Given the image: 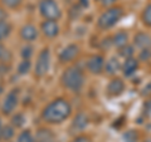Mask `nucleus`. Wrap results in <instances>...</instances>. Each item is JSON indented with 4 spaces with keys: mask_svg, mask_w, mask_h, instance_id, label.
Masks as SVG:
<instances>
[{
    "mask_svg": "<svg viewBox=\"0 0 151 142\" xmlns=\"http://www.w3.org/2000/svg\"><path fill=\"white\" fill-rule=\"evenodd\" d=\"M72 107L63 98L52 101L42 112V118L48 123H60L70 116Z\"/></svg>",
    "mask_w": 151,
    "mask_h": 142,
    "instance_id": "obj_1",
    "label": "nucleus"
},
{
    "mask_svg": "<svg viewBox=\"0 0 151 142\" xmlns=\"http://www.w3.org/2000/svg\"><path fill=\"white\" fill-rule=\"evenodd\" d=\"M60 80L65 88L70 89V91H79L84 83V75L79 68L70 67L64 70Z\"/></svg>",
    "mask_w": 151,
    "mask_h": 142,
    "instance_id": "obj_2",
    "label": "nucleus"
},
{
    "mask_svg": "<svg viewBox=\"0 0 151 142\" xmlns=\"http://www.w3.org/2000/svg\"><path fill=\"white\" fill-rule=\"evenodd\" d=\"M122 9L121 8H110L106 11L101 14L98 18V27L102 29H108L119 23V20L122 18Z\"/></svg>",
    "mask_w": 151,
    "mask_h": 142,
    "instance_id": "obj_3",
    "label": "nucleus"
},
{
    "mask_svg": "<svg viewBox=\"0 0 151 142\" xmlns=\"http://www.w3.org/2000/svg\"><path fill=\"white\" fill-rule=\"evenodd\" d=\"M39 10L47 20H58L62 15L58 4L54 0H42L39 4Z\"/></svg>",
    "mask_w": 151,
    "mask_h": 142,
    "instance_id": "obj_4",
    "label": "nucleus"
},
{
    "mask_svg": "<svg viewBox=\"0 0 151 142\" xmlns=\"http://www.w3.org/2000/svg\"><path fill=\"white\" fill-rule=\"evenodd\" d=\"M49 64H50V54L48 49H43L38 55V60L35 64V75L37 77H43L47 74L49 69Z\"/></svg>",
    "mask_w": 151,
    "mask_h": 142,
    "instance_id": "obj_5",
    "label": "nucleus"
},
{
    "mask_svg": "<svg viewBox=\"0 0 151 142\" xmlns=\"http://www.w3.org/2000/svg\"><path fill=\"white\" fill-rule=\"evenodd\" d=\"M18 105V91L17 89H13L12 92H9L6 94L5 99H4L3 103V113L4 115H10L14 111V108Z\"/></svg>",
    "mask_w": 151,
    "mask_h": 142,
    "instance_id": "obj_6",
    "label": "nucleus"
},
{
    "mask_svg": "<svg viewBox=\"0 0 151 142\" xmlns=\"http://www.w3.org/2000/svg\"><path fill=\"white\" fill-rule=\"evenodd\" d=\"M103 67H105V60H103L102 55H92L87 62V68L93 74H100L103 70Z\"/></svg>",
    "mask_w": 151,
    "mask_h": 142,
    "instance_id": "obj_7",
    "label": "nucleus"
},
{
    "mask_svg": "<svg viewBox=\"0 0 151 142\" xmlns=\"http://www.w3.org/2000/svg\"><path fill=\"white\" fill-rule=\"evenodd\" d=\"M78 55V47L76 44H69L60 52L59 54V60L62 63H67V62H72V60Z\"/></svg>",
    "mask_w": 151,
    "mask_h": 142,
    "instance_id": "obj_8",
    "label": "nucleus"
},
{
    "mask_svg": "<svg viewBox=\"0 0 151 142\" xmlns=\"http://www.w3.org/2000/svg\"><path fill=\"white\" fill-rule=\"evenodd\" d=\"M124 89H125V83L122 82L120 78H115L108 83L107 93H108V96H111V97H117L124 92Z\"/></svg>",
    "mask_w": 151,
    "mask_h": 142,
    "instance_id": "obj_9",
    "label": "nucleus"
},
{
    "mask_svg": "<svg viewBox=\"0 0 151 142\" xmlns=\"http://www.w3.org/2000/svg\"><path fill=\"white\" fill-rule=\"evenodd\" d=\"M42 32L43 34L48 38H54L58 35L59 33V27L57 24L55 20H45L44 23H42Z\"/></svg>",
    "mask_w": 151,
    "mask_h": 142,
    "instance_id": "obj_10",
    "label": "nucleus"
},
{
    "mask_svg": "<svg viewBox=\"0 0 151 142\" xmlns=\"http://www.w3.org/2000/svg\"><path fill=\"white\" fill-rule=\"evenodd\" d=\"M87 125H88V118H87V116L84 115V113H78L77 116H76V118L73 120V122H72V131H74V132H81V131H83L84 128L87 127Z\"/></svg>",
    "mask_w": 151,
    "mask_h": 142,
    "instance_id": "obj_11",
    "label": "nucleus"
},
{
    "mask_svg": "<svg viewBox=\"0 0 151 142\" xmlns=\"http://www.w3.org/2000/svg\"><path fill=\"white\" fill-rule=\"evenodd\" d=\"M20 37H22V39H24L27 42H32V40H34L35 38L38 37V30H37V28L34 25H32V24H27L24 25L20 29Z\"/></svg>",
    "mask_w": 151,
    "mask_h": 142,
    "instance_id": "obj_12",
    "label": "nucleus"
},
{
    "mask_svg": "<svg viewBox=\"0 0 151 142\" xmlns=\"http://www.w3.org/2000/svg\"><path fill=\"white\" fill-rule=\"evenodd\" d=\"M135 45L141 49H150L151 48V37L145 33H139L135 37Z\"/></svg>",
    "mask_w": 151,
    "mask_h": 142,
    "instance_id": "obj_13",
    "label": "nucleus"
},
{
    "mask_svg": "<svg viewBox=\"0 0 151 142\" xmlns=\"http://www.w3.org/2000/svg\"><path fill=\"white\" fill-rule=\"evenodd\" d=\"M137 68H139V62L137 60L134 59V58H127L122 69H124V74L127 75V77H130V75H132L136 72V69Z\"/></svg>",
    "mask_w": 151,
    "mask_h": 142,
    "instance_id": "obj_14",
    "label": "nucleus"
},
{
    "mask_svg": "<svg viewBox=\"0 0 151 142\" xmlns=\"http://www.w3.org/2000/svg\"><path fill=\"white\" fill-rule=\"evenodd\" d=\"M53 140H54V135L50 132V130L42 128L37 132L35 142H53Z\"/></svg>",
    "mask_w": 151,
    "mask_h": 142,
    "instance_id": "obj_15",
    "label": "nucleus"
},
{
    "mask_svg": "<svg viewBox=\"0 0 151 142\" xmlns=\"http://www.w3.org/2000/svg\"><path fill=\"white\" fill-rule=\"evenodd\" d=\"M113 44L119 48L127 45V34L125 32H119L117 34L113 37Z\"/></svg>",
    "mask_w": 151,
    "mask_h": 142,
    "instance_id": "obj_16",
    "label": "nucleus"
},
{
    "mask_svg": "<svg viewBox=\"0 0 151 142\" xmlns=\"http://www.w3.org/2000/svg\"><path fill=\"white\" fill-rule=\"evenodd\" d=\"M120 69V62L116 58H111L106 63V72L108 74H115L116 72H119Z\"/></svg>",
    "mask_w": 151,
    "mask_h": 142,
    "instance_id": "obj_17",
    "label": "nucleus"
},
{
    "mask_svg": "<svg viewBox=\"0 0 151 142\" xmlns=\"http://www.w3.org/2000/svg\"><path fill=\"white\" fill-rule=\"evenodd\" d=\"M10 33V25L5 22H0V42H1L4 38H6Z\"/></svg>",
    "mask_w": 151,
    "mask_h": 142,
    "instance_id": "obj_18",
    "label": "nucleus"
},
{
    "mask_svg": "<svg viewBox=\"0 0 151 142\" xmlns=\"http://www.w3.org/2000/svg\"><path fill=\"white\" fill-rule=\"evenodd\" d=\"M18 142H34V137L32 136L30 131H23L18 137Z\"/></svg>",
    "mask_w": 151,
    "mask_h": 142,
    "instance_id": "obj_19",
    "label": "nucleus"
},
{
    "mask_svg": "<svg viewBox=\"0 0 151 142\" xmlns=\"http://www.w3.org/2000/svg\"><path fill=\"white\" fill-rule=\"evenodd\" d=\"M29 69H30V62H29V59H24L20 64H19L18 73L19 74H25V73L29 72Z\"/></svg>",
    "mask_w": 151,
    "mask_h": 142,
    "instance_id": "obj_20",
    "label": "nucleus"
},
{
    "mask_svg": "<svg viewBox=\"0 0 151 142\" xmlns=\"http://www.w3.org/2000/svg\"><path fill=\"white\" fill-rule=\"evenodd\" d=\"M142 20L146 25L151 27V4L145 8V10L142 13Z\"/></svg>",
    "mask_w": 151,
    "mask_h": 142,
    "instance_id": "obj_21",
    "label": "nucleus"
},
{
    "mask_svg": "<svg viewBox=\"0 0 151 142\" xmlns=\"http://www.w3.org/2000/svg\"><path fill=\"white\" fill-rule=\"evenodd\" d=\"M124 140H125V142H137L139 136H137V133H136L135 131L130 130L124 135Z\"/></svg>",
    "mask_w": 151,
    "mask_h": 142,
    "instance_id": "obj_22",
    "label": "nucleus"
},
{
    "mask_svg": "<svg viewBox=\"0 0 151 142\" xmlns=\"http://www.w3.org/2000/svg\"><path fill=\"white\" fill-rule=\"evenodd\" d=\"M13 135H14L13 127H10V126L3 127V131H1V138H3V140H9V138H12Z\"/></svg>",
    "mask_w": 151,
    "mask_h": 142,
    "instance_id": "obj_23",
    "label": "nucleus"
},
{
    "mask_svg": "<svg viewBox=\"0 0 151 142\" xmlns=\"http://www.w3.org/2000/svg\"><path fill=\"white\" fill-rule=\"evenodd\" d=\"M12 122H13V125L15 127H20V126L24 125L25 118H24V116H23L22 113H18V115H15L12 118Z\"/></svg>",
    "mask_w": 151,
    "mask_h": 142,
    "instance_id": "obj_24",
    "label": "nucleus"
},
{
    "mask_svg": "<svg viewBox=\"0 0 151 142\" xmlns=\"http://www.w3.org/2000/svg\"><path fill=\"white\" fill-rule=\"evenodd\" d=\"M120 54L122 57H125V58H131V55L134 54V49H132V47H129V45H125L122 47V48H120Z\"/></svg>",
    "mask_w": 151,
    "mask_h": 142,
    "instance_id": "obj_25",
    "label": "nucleus"
},
{
    "mask_svg": "<svg viewBox=\"0 0 151 142\" xmlns=\"http://www.w3.org/2000/svg\"><path fill=\"white\" fill-rule=\"evenodd\" d=\"M3 4L8 8H18L22 4V0H1Z\"/></svg>",
    "mask_w": 151,
    "mask_h": 142,
    "instance_id": "obj_26",
    "label": "nucleus"
},
{
    "mask_svg": "<svg viewBox=\"0 0 151 142\" xmlns=\"http://www.w3.org/2000/svg\"><path fill=\"white\" fill-rule=\"evenodd\" d=\"M9 58H10V54H9L6 48L3 45H0V60H1V62H5V60H8Z\"/></svg>",
    "mask_w": 151,
    "mask_h": 142,
    "instance_id": "obj_27",
    "label": "nucleus"
},
{
    "mask_svg": "<svg viewBox=\"0 0 151 142\" xmlns=\"http://www.w3.org/2000/svg\"><path fill=\"white\" fill-rule=\"evenodd\" d=\"M33 54V50H32V47H24L22 49V57L23 59H29Z\"/></svg>",
    "mask_w": 151,
    "mask_h": 142,
    "instance_id": "obj_28",
    "label": "nucleus"
},
{
    "mask_svg": "<svg viewBox=\"0 0 151 142\" xmlns=\"http://www.w3.org/2000/svg\"><path fill=\"white\" fill-rule=\"evenodd\" d=\"M72 142H92V141L86 136H78V137H76Z\"/></svg>",
    "mask_w": 151,
    "mask_h": 142,
    "instance_id": "obj_29",
    "label": "nucleus"
},
{
    "mask_svg": "<svg viewBox=\"0 0 151 142\" xmlns=\"http://www.w3.org/2000/svg\"><path fill=\"white\" fill-rule=\"evenodd\" d=\"M5 18H6V13L1 8H0V22H4V20H5Z\"/></svg>",
    "mask_w": 151,
    "mask_h": 142,
    "instance_id": "obj_30",
    "label": "nucleus"
},
{
    "mask_svg": "<svg viewBox=\"0 0 151 142\" xmlns=\"http://www.w3.org/2000/svg\"><path fill=\"white\" fill-rule=\"evenodd\" d=\"M116 0H102V4L103 5H111V4H113Z\"/></svg>",
    "mask_w": 151,
    "mask_h": 142,
    "instance_id": "obj_31",
    "label": "nucleus"
},
{
    "mask_svg": "<svg viewBox=\"0 0 151 142\" xmlns=\"http://www.w3.org/2000/svg\"><path fill=\"white\" fill-rule=\"evenodd\" d=\"M144 91H145V92H144L145 94H149V93H151V83L149 84L147 87H145V89H144Z\"/></svg>",
    "mask_w": 151,
    "mask_h": 142,
    "instance_id": "obj_32",
    "label": "nucleus"
},
{
    "mask_svg": "<svg viewBox=\"0 0 151 142\" xmlns=\"http://www.w3.org/2000/svg\"><path fill=\"white\" fill-rule=\"evenodd\" d=\"M81 4H82V6H88V0H81Z\"/></svg>",
    "mask_w": 151,
    "mask_h": 142,
    "instance_id": "obj_33",
    "label": "nucleus"
},
{
    "mask_svg": "<svg viewBox=\"0 0 151 142\" xmlns=\"http://www.w3.org/2000/svg\"><path fill=\"white\" fill-rule=\"evenodd\" d=\"M1 131H3V127H1V123H0V138H1Z\"/></svg>",
    "mask_w": 151,
    "mask_h": 142,
    "instance_id": "obj_34",
    "label": "nucleus"
},
{
    "mask_svg": "<svg viewBox=\"0 0 151 142\" xmlns=\"http://www.w3.org/2000/svg\"><path fill=\"white\" fill-rule=\"evenodd\" d=\"M1 92H3V87L0 86V94H1Z\"/></svg>",
    "mask_w": 151,
    "mask_h": 142,
    "instance_id": "obj_35",
    "label": "nucleus"
}]
</instances>
